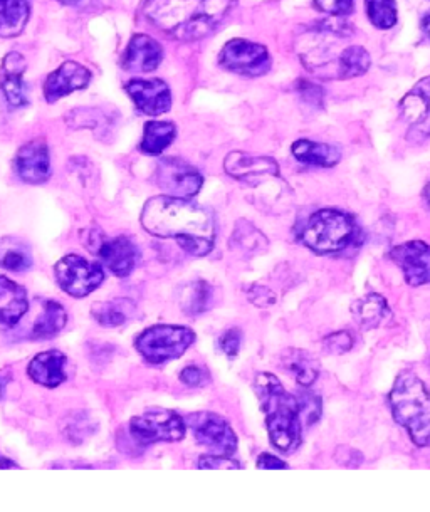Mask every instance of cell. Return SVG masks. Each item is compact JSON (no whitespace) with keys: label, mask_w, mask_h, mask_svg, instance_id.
<instances>
[{"label":"cell","mask_w":430,"mask_h":512,"mask_svg":"<svg viewBox=\"0 0 430 512\" xmlns=\"http://www.w3.org/2000/svg\"><path fill=\"white\" fill-rule=\"evenodd\" d=\"M140 220L148 234L175 239L190 256L204 257L214 249V217L209 209L190 199L153 197L143 207Z\"/></svg>","instance_id":"6da1fadb"},{"label":"cell","mask_w":430,"mask_h":512,"mask_svg":"<svg viewBox=\"0 0 430 512\" xmlns=\"http://www.w3.org/2000/svg\"><path fill=\"white\" fill-rule=\"evenodd\" d=\"M236 0H145L143 16L179 41H199L219 27Z\"/></svg>","instance_id":"7a4b0ae2"},{"label":"cell","mask_w":430,"mask_h":512,"mask_svg":"<svg viewBox=\"0 0 430 512\" xmlns=\"http://www.w3.org/2000/svg\"><path fill=\"white\" fill-rule=\"evenodd\" d=\"M261 407L266 413L269 439L284 454L294 452L301 444V402L286 392L283 383L271 373H257L254 380Z\"/></svg>","instance_id":"3957f363"},{"label":"cell","mask_w":430,"mask_h":512,"mask_svg":"<svg viewBox=\"0 0 430 512\" xmlns=\"http://www.w3.org/2000/svg\"><path fill=\"white\" fill-rule=\"evenodd\" d=\"M352 37L345 21L323 22L299 37L298 54L310 73L323 79H340L341 59Z\"/></svg>","instance_id":"277c9868"},{"label":"cell","mask_w":430,"mask_h":512,"mask_svg":"<svg viewBox=\"0 0 430 512\" xmlns=\"http://www.w3.org/2000/svg\"><path fill=\"white\" fill-rule=\"evenodd\" d=\"M395 422L409 432L417 447L430 445V393L412 371L400 373L389 395Z\"/></svg>","instance_id":"5b68a950"},{"label":"cell","mask_w":430,"mask_h":512,"mask_svg":"<svg viewBox=\"0 0 430 512\" xmlns=\"http://www.w3.org/2000/svg\"><path fill=\"white\" fill-rule=\"evenodd\" d=\"M355 222L340 210L326 209L311 215L301 229L299 239L318 254L340 252L350 246L355 237Z\"/></svg>","instance_id":"8992f818"},{"label":"cell","mask_w":430,"mask_h":512,"mask_svg":"<svg viewBox=\"0 0 430 512\" xmlns=\"http://www.w3.org/2000/svg\"><path fill=\"white\" fill-rule=\"evenodd\" d=\"M195 341V333L185 326L157 324L143 331L135 341L138 353L152 365H163L184 355Z\"/></svg>","instance_id":"52a82bcc"},{"label":"cell","mask_w":430,"mask_h":512,"mask_svg":"<svg viewBox=\"0 0 430 512\" xmlns=\"http://www.w3.org/2000/svg\"><path fill=\"white\" fill-rule=\"evenodd\" d=\"M187 422L179 413L172 410H148L143 415L133 417L130 422V435L138 445L158 444V442H179L184 439Z\"/></svg>","instance_id":"ba28073f"},{"label":"cell","mask_w":430,"mask_h":512,"mask_svg":"<svg viewBox=\"0 0 430 512\" xmlns=\"http://www.w3.org/2000/svg\"><path fill=\"white\" fill-rule=\"evenodd\" d=\"M59 288L73 298H84L100 288L105 272L96 262L88 261L78 254L63 257L54 267Z\"/></svg>","instance_id":"9c48e42d"},{"label":"cell","mask_w":430,"mask_h":512,"mask_svg":"<svg viewBox=\"0 0 430 512\" xmlns=\"http://www.w3.org/2000/svg\"><path fill=\"white\" fill-rule=\"evenodd\" d=\"M200 445L217 455H232L237 450V437L226 420L212 412L190 413L185 417Z\"/></svg>","instance_id":"30bf717a"},{"label":"cell","mask_w":430,"mask_h":512,"mask_svg":"<svg viewBox=\"0 0 430 512\" xmlns=\"http://www.w3.org/2000/svg\"><path fill=\"white\" fill-rule=\"evenodd\" d=\"M219 61L222 68L227 71L249 76V78L263 76L271 69V56L268 49L246 39H232L227 42L219 56Z\"/></svg>","instance_id":"8fae6325"},{"label":"cell","mask_w":430,"mask_h":512,"mask_svg":"<svg viewBox=\"0 0 430 512\" xmlns=\"http://www.w3.org/2000/svg\"><path fill=\"white\" fill-rule=\"evenodd\" d=\"M155 182L163 194L179 199H192L202 189L204 178L197 168L180 158H163L155 172Z\"/></svg>","instance_id":"7c38bea8"},{"label":"cell","mask_w":430,"mask_h":512,"mask_svg":"<svg viewBox=\"0 0 430 512\" xmlns=\"http://www.w3.org/2000/svg\"><path fill=\"white\" fill-rule=\"evenodd\" d=\"M86 247L91 252H95L103 262V266L108 267L115 276H130L137 266V246L128 237L110 239L105 234L95 232L88 237Z\"/></svg>","instance_id":"4fadbf2b"},{"label":"cell","mask_w":430,"mask_h":512,"mask_svg":"<svg viewBox=\"0 0 430 512\" xmlns=\"http://www.w3.org/2000/svg\"><path fill=\"white\" fill-rule=\"evenodd\" d=\"M390 259L400 267L410 286L430 284V246L422 241L405 242L390 251Z\"/></svg>","instance_id":"5bb4252c"},{"label":"cell","mask_w":430,"mask_h":512,"mask_svg":"<svg viewBox=\"0 0 430 512\" xmlns=\"http://www.w3.org/2000/svg\"><path fill=\"white\" fill-rule=\"evenodd\" d=\"M125 89L145 115L160 116L172 108L170 88L162 79H132Z\"/></svg>","instance_id":"9a60e30c"},{"label":"cell","mask_w":430,"mask_h":512,"mask_svg":"<svg viewBox=\"0 0 430 512\" xmlns=\"http://www.w3.org/2000/svg\"><path fill=\"white\" fill-rule=\"evenodd\" d=\"M224 168L231 177L257 185L266 178L279 177V165L269 157H252L247 153L232 152L227 155Z\"/></svg>","instance_id":"2e32d148"},{"label":"cell","mask_w":430,"mask_h":512,"mask_svg":"<svg viewBox=\"0 0 430 512\" xmlns=\"http://www.w3.org/2000/svg\"><path fill=\"white\" fill-rule=\"evenodd\" d=\"M90 81V69L84 68L76 61H66L53 74H49L44 83V96L49 103H54L59 98L86 88Z\"/></svg>","instance_id":"e0dca14e"},{"label":"cell","mask_w":430,"mask_h":512,"mask_svg":"<svg viewBox=\"0 0 430 512\" xmlns=\"http://www.w3.org/2000/svg\"><path fill=\"white\" fill-rule=\"evenodd\" d=\"M16 170L17 175L31 185L48 182L49 175H51L48 143L36 140V142L24 145L17 152Z\"/></svg>","instance_id":"ac0fdd59"},{"label":"cell","mask_w":430,"mask_h":512,"mask_svg":"<svg viewBox=\"0 0 430 512\" xmlns=\"http://www.w3.org/2000/svg\"><path fill=\"white\" fill-rule=\"evenodd\" d=\"M163 49L160 42L147 34H135L128 42L121 66L132 73H152L160 66Z\"/></svg>","instance_id":"d6986e66"},{"label":"cell","mask_w":430,"mask_h":512,"mask_svg":"<svg viewBox=\"0 0 430 512\" xmlns=\"http://www.w3.org/2000/svg\"><path fill=\"white\" fill-rule=\"evenodd\" d=\"M26 59L19 53L7 54L0 66V89L11 106H26V86H24V73H26Z\"/></svg>","instance_id":"ffe728a7"},{"label":"cell","mask_w":430,"mask_h":512,"mask_svg":"<svg viewBox=\"0 0 430 512\" xmlns=\"http://www.w3.org/2000/svg\"><path fill=\"white\" fill-rule=\"evenodd\" d=\"M66 365H68V358L61 351H44L36 358H32L27 366V373L32 382L39 383L42 387L56 388L68 378Z\"/></svg>","instance_id":"44dd1931"},{"label":"cell","mask_w":430,"mask_h":512,"mask_svg":"<svg viewBox=\"0 0 430 512\" xmlns=\"http://www.w3.org/2000/svg\"><path fill=\"white\" fill-rule=\"evenodd\" d=\"M29 309L26 289L0 276V324L16 326Z\"/></svg>","instance_id":"7402d4cb"},{"label":"cell","mask_w":430,"mask_h":512,"mask_svg":"<svg viewBox=\"0 0 430 512\" xmlns=\"http://www.w3.org/2000/svg\"><path fill=\"white\" fill-rule=\"evenodd\" d=\"M291 152L298 162L311 167L331 168L338 165L341 160V152L338 148L328 143H316L310 140H298L291 147Z\"/></svg>","instance_id":"603a6c76"},{"label":"cell","mask_w":430,"mask_h":512,"mask_svg":"<svg viewBox=\"0 0 430 512\" xmlns=\"http://www.w3.org/2000/svg\"><path fill=\"white\" fill-rule=\"evenodd\" d=\"M353 318L362 330H375L390 316L389 303L380 294H367L352 306Z\"/></svg>","instance_id":"cb8c5ba5"},{"label":"cell","mask_w":430,"mask_h":512,"mask_svg":"<svg viewBox=\"0 0 430 512\" xmlns=\"http://www.w3.org/2000/svg\"><path fill=\"white\" fill-rule=\"evenodd\" d=\"M283 366L301 387H311L320 375V363L305 350L289 348L283 355Z\"/></svg>","instance_id":"d4e9b609"},{"label":"cell","mask_w":430,"mask_h":512,"mask_svg":"<svg viewBox=\"0 0 430 512\" xmlns=\"http://www.w3.org/2000/svg\"><path fill=\"white\" fill-rule=\"evenodd\" d=\"M137 306L132 299L116 298L106 303H95L91 308L93 318L106 328H118L135 316Z\"/></svg>","instance_id":"484cf974"},{"label":"cell","mask_w":430,"mask_h":512,"mask_svg":"<svg viewBox=\"0 0 430 512\" xmlns=\"http://www.w3.org/2000/svg\"><path fill=\"white\" fill-rule=\"evenodd\" d=\"M31 16L29 0H0V37H16Z\"/></svg>","instance_id":"4316f807"},{"label":"cell","mask_w":430,"mask_h":512,"mask_svg":"<svg viewBox=\"0 0 430 512\" xmlns=\"http://www.w3.org/2000/svg\"><path fill=\"white\" fill-rule=\"evenodd\" d=\"M400 111L405 120L412 125H419L430 113V76L420 79L414 88L400 101Z\"/></svg>","instance_id":"83f0119b"},{"label":"cell","mask_w":430,"mask_h":512,"mask_svg":"<svg viewBox=\"0 0 430 512\" xmlns=\"http://www.w3.org/2000/svg\"><path fill=\"white\" fill-rule=\"evenodd\" d=\"M177 130L170 121H148L143 130L142 145L140 150L147 155H162L175 140Z\"/></svg>","instance_id":"f1b7e54d"},{"label":"cell","mask_w":430,"mask_h":512,"mask_svg":"<svg viewBox=\"0 0 430 512\" xmlns=\"http://www.w3.org/2000/svg\"><path fill=\"white\" fill-rule=\"evenodd\" d=\"M66 321H68V314L64 311L63 304L48 301V303H44L42 314L32 328V338L34 340L54 338L66 326Z\"/></svg>","instance_id":"f546056e"},{"label":"cell","mask_w":430,"mask_h":512,"mask_svg":"<svg viewBox=\"0 0 430 512\" xmlns=\"http://www.w3.org/2000/svg\"><path fill=\"white\" fill-rule=\"evenodd\" d=\"M32 266L31 252L24 242L14 237L0 241V267L11 272H24Z\"/></svg>","instance_id":"4dcf8cb0"},{"label":"cell","mask_w":430,"mask_h":512,"mask_svg":"<svg viewBox=\"0 0 430 512\" xmlns=\"http://www.w3.org/2000/svg\"><path fill=\"white\" fill-rule=\"evenodd\" d=\"M368 21L377 29H390L397 24L399 12L395 0H365Z\"/></svg>","instance_id":"1f68e13d"},{"label":"cell","mask_w":430,"mask_h":512,"mask_svg":"<svg viewBox=\"0 0 430 512\" xmlns=\"http://www.w3.org/2000/svg\"><path fill=\"white\" fill-rule=\"evenodd\" d=\"M232 246L244 249V251L254 252L261 251L264 247L268 246V239L249 222H239L237 229L234 230V237H232Z\"/></svg>","instance_id":"d6a6232c"},{"label":"cell","mask_w":430,"mask_h":512,"mask_svg":"<svg viewBox=\"0 0 430 512\" xmlns=\"http://www.w3.org/2000/svg\"><path fill=\"white\" fill-rule=\"evenodd\" d=\"M212 288L205 281L192 284L184 296V311L187 314H202L209 309Z\"/></svg>","instance_id":"836d02e7"},{"label":"cell","mask_w":430,"mask_h":512,"mask_svg":"<svg viewBox=\"0 0 430 512\" xmlns=\"http://www.w3.org/2000/svg\"><path fill=\"white\" fill-rule=\"evenodd\" d=\"M323 346H325L326 353H330V355H345L353 348V336L348 331L333 333V335L326 336Z\"/></svg>","instance_id":"e575fe53"},{"label":"cell","mask_w":430,"mask_h":512,"mask_svg":"<svg viewBox=\"0 0 430 512\" xmlns=\"http://www.w3.org/2000/svg\"><path fill=\"white\" fill-rule=\"evenodd\" d=\"M318 11L335 17H345L352 14L355 0H315Z\"/></svg>","instance_id":"d590c367"},{"label":"cell","mask_w":430,"mask_h":512,"mask_svg":"<svg viewBox=\"0 0 430 512\" xmlns=\"http://www.w3.org/2000/svg\"><path fill=\"white\" fill-rule=\"evenodd\" d=\"M242 465L231 455H202L199 469H241Z\"/></svg>","instance_id":"8d00e7d4"},{"label":"cell","mask_w":430,"mask_h":512,"mask_svg":"<svg viewBox=\"0 0 430 512\" xmlns=\"http://www.w3.org/2000/svg\"><path fill=\"white\" fill-rule=\"evenodd\" d=\"M299 402H301V418L305 417L308 425L315 424L316 420L320 418V400L305 393L303 397H299Z\"/></svg>","instance_id":"74e56055"},{"label":"cell","mask_w":430,"mask_h":512,"mask_svg":"<svg viewBox=\"0 0 430 512\" xmlns=\"http://www.w3.org/2000/svg\"><path fill=\"white\" fill-rule=\"evenodd\" d=\"M180 380L189 387H202L209 382V373L200 366L190 365L180 373Z\"/></svg>","instance_id":"f35d334b"},{"label":"cell","mask_w":430,"mask_h":512,"mask_svg":"<svg viewBox=\"0 0 430 512\" xmlns=\"http://www.w3.org/2000/svg\"><path fill=\"white\" fill-rule=\"evenodd\" d=\"M241 331L239 330H229L222 335L221 338V348L224 353H226L227 356H231V358H234V356L239 353V350H241Z\"/></svg>","instance_id":"ab89813d"},{"label":"cell","mask_w":430,"mask_h":512,"mask_svg":"<svg viewBox=\"0 0 430 512\" xmlns=\"http://www.w3.org/2000/svg\"><path fill=\"white\" fill-rule=\"evenodd\" d=\"M257 467L259 469H288V464L274 455L261 454L257 459Z\"/></svg>","instance_id":"60d3db41"},{"label":"cell","mask_w":430,"mask_h":512,"mask_svg":"<svg viewBox=\"0 0 430 512\" xmlns=\"http://www.w3.org/2000/svg\"><path fill=\"white\" fill-rule=\"evenodd\" d=\"M420 135L430 136V113L425 116L424 120L420 121L419 125H415Z\"/></svg>","instance_id":"b9f144b4"},{"label":"cell","mask_w":430,"mask_h":512,"mask_svg":"<svg viewBox=\"0 0 430 512\" xmlns=\"http://www.w3.org/2000/svg\"><path fill=\"white\" fill-rule=\"evenodd\" d=\"M58 2L68 7H86L88 4H91L93 0H58Z\"/></svg>","instance_id":"7bdbcfd3"},{"label":"cell","mask_w":430,"mask_h":512,"mask_svg":"<svg viewBox=\"0 0 430 512\" xmlns=\"http://www.w3.org/2000/svg\"><path fill=\"white\" fill-rule=\"evenodd\" d=\"M9 467H17L16 462H12L11 459H7V457H2V455H0V469H9Z\"/></svg>","instance_id":"ee69618b"},{"label":"cell","mask_w":430,"mask_h":512,"mask_svg":"<svg viewBox=\"0 0 430 512\" xmlns=\"http://www.w3.org/2000/svg\"><path fill=\"white\" fill-rule=\"evenodd\" d=\"M424 29L427 34L430 36V16L425 17L424 19Z\"/></svg>","instance_id":"f6af8a7d"},{"label":"cell","mask_w":430,"mask_h":512,"mask_svg":"<svg viewBox=\"0 0 430 512\" xmlns=\"http://www.w3.org/2000/svg\"><path fill=\"white\" fill-rule=\"evenodd\" d=\"M4 387H6V378H0V397L4 393Z\"/></svg>","instance_id":"bcb514c9"},{"label":"cell","mask_w":430,"mask_h":512,"mask_svg":"<svg viewBox=\"0 0 430 512\" xmlns=\"http://www.w3.org/2000/svg\"><path fill=\"white\" fill-rule=\"evenodd\" d=\"M425 199H427V204L430 207V183L427 185V189H425Z\"/></svg>","instance_id":"7dc6e473"}]
</instances>
